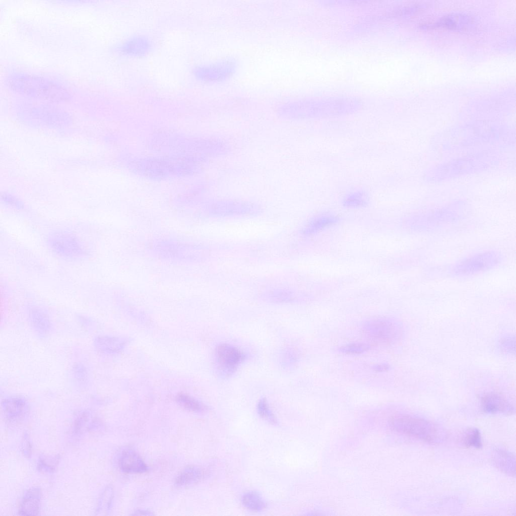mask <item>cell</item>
Instances as JSON below:
<instances>
[{
	"label": "cell",
	"instance_id": "6da1fadb",
	"mask_svg": "<svg viewBox=\"0 0 516 516\" xmlns=\"http://www.w3.org/2000/svg\"><path fill=\"white\" fill-rule=\"evenodd\" d=\"M8 87L21 95L52 100H62L69 92L61 84L40 76L26 73L11 75L7 80Z\"/></svg>",
	"mask_w": 516,
	"mask_h": 516
},
{
	"label": "cell",
	"instance_id": "7a4b0ae2",
	"mask_svg": "<svg viewBox=\"0 0 516 516\" xmlns=\"http://www.w3.org/2000/svg\"><path fill=\"white\" fill-rule=\"evenodd\" d=\"M500 253L494 251L478 252L459 260L449 270L455 277H467L487 271L498 266L502 261Z\"/></svg>",
	"mask_w": 516,
	"mask_h": 516
},
{
	"label": "cell",
	"instance_id": "3957f363",
	"mask_svg": "<svg viewBox=\"0 0 516 516\" xmlns=\"http://www.w3.org/2000/svg\"><path fill=\"white\" fill-rule=\"evenodd\" d=\"M390 424L398 432L427 442H433L438 436V428L425 419L409 416H398L390 419Z\"/></svg>",
	"mask_w": 516,
	"mask_h": 516
},
{
	"label": "cell",
	"instance_id": "277c9868",
	"mask_svg": "<svg viewBox=\"0 0 516 516\" xmlns=\"http://www.w3.org/2000/svg\"><path fill=\"white\" fill-rule=\"evenodd\" d=\"M49 248L57 255L68 260H77L87 254L82 242L76 235L63 230L49 233L46 238Z\"/></svg>",
	"mask_w": 516,
	"mask_h": 516
},
{
	"label": "cell",
	"instance_id": "5b68a950",
	"mask_svg": "<svg viewBox=\"0 0 516 516\" xmlns=\"http://www.w3.org/2000/svg\"><path fill=\"white\" fill-rule=\"evenodd\" d=\"M237 68V63L235 59L224 58L214 62L198 66L193 69L192 74L200 82H221L232 77Z\"/></svg>",
	"mask_w": 516,
	"mask_h": 516
},
{
	"label": "cell",
	"instance_id": "8992f818",
	"mask_svg": "<svg viewBox=\"0 0 516 516\" xmlns=\"http://www.w3.org/2000/svg\"><path fill=\"white\" fill-rule=\"evenodd\" d=\"M215 354L219 365L228 373L233 372L245 358L241 350L226 343L217 346Z\"/></svg>",
	"mask_w": 516,
	"mask_h": 516
},
{
	"label": "cell",
	"instance_id": "52a82bcc",
	"mask_svg": "<svg viewBox=\"0 0 516 516\" xmlns=\"http://www.w3.org/2000/svg\"><path fill=\"white\" fill-rule=\"evenodd\" d=\"M365 333L374 341L391 342L396 337L397 329L391 320L376 319L365 325Z\"/></svg>",
	"mask_w": 516,
	"mask_h": 516
},
{
	"label": "cell",
	"instance_id": "ba28073f",
	"mask_svg": "<svg viewBox=\"0 0 516 516\" xmlns=\"http://www.w3.org/2000/svg\"><path fill=\"white\" fill-rule=\"evenodd\" d=\"M151 40L143 35H136L128 38L117 48L121 54L130 57H140L148 54L151 50Z\"/></svg>",
	"mask_w": 516,
	"mask_h": 516
},
{
	"label": "cell",
	"instance_id": "9c48e42d",
	"mask_svg": "<svg viewBox=\"0 0 516 516\" xmlns=\"http://www.w3.org/2000/svg\"><path fill=\"white\" fill-rule=\"evenodd\" d=\"M119 466L123 472L128 474L142 473L148 470V466L143 460L132 449L122 452L119 458Z\"/></svg>",
	"mask_w": 516,
	"mask_h": 516
},
{
	"label": "cell",
	"instance_id": "30bf717a",
	"mask_svg": "<svg viewBox=\"0 0 516 516\" xmlns=\"http://www.w3.org/2000/svg\"><path fill=\"white\" fill-rule=\"evenodd\" d=\"M483 410L488 413H510L513 411L511 405L503 397L495 394H489L481 400Z\"/></svg>",
	"mask_w": 516,
	"mask_h": 516
},
{
	"label": "cell",
	"instance_id": "8fae6325",
	"mask_svg": "<svg viewBox=\"0 0 516 516\" xmlns=\"http://www.w3.org/2000/svg\"><path fill=\"white\" fill-rule=\"evenodd\" d=\"M339 218L332 214L325 213L318 215L310 219L302 229V233L310 235L337 223Z\"/></svg>",
	"mask_w": 516,
	"mask_h": 516
},
{
	"label": "cell",
	"instance_id": "7c38bea8",
	"mask_svg": "<svg viewBox=\"0 0 516 516\" xmlns=\"http://www.w3.org/2000/svg\"><path fill=\"white\" fill-rule=\"evenodd\" d=\"M40 491L38 488H32L26 493L19 509L21 515H36L39 511Z\"/></svg>",
	"mask_w": 516,
	"mask_h": 516
},
{
	"label": "cell",
	"instance_id": "4fadbf2b",
	"mask_svg": "<svg viewBox=\"0 0 516 516\" xmlns=\"http://www.w3.org/2000/svg\"><path fill=\"white\" fill-rule=\"evenodd\" d=\"M29 317L32 327L39 333L45 334L50 329L49 317L42 309L36 307L30 308Z\"/></svg>",
	"mask_w": 516,
	"mask_h": 516
},
{
	"label": "cell",
	"instance_id": "5bb4252c",
	"mask_svg": "<svg viewBox=\"0 0 516 516\" xmlns=\"http://www.w3.org/2000/svg\"><path fill=\"white\" fill-rule=\"evenodd\" d=\"M204 473V471L199 467H187L177 477L175 484L178 486H186L197 483L203 478Z\"/></svg>",
	"mask_w": 516,
	"mask_h": 516
},
{
	"label": "cell",
	"instance_id": "9a60e30c",
	"mask_svg": "<svg viewBox=\"0 0 516 516\" xmlns=\"http://www.w3.org/2000/svg\"><path fill=\"white\" fill-rule=\"evenodd\" d=\"M3 410L8 418H17L24 413L26 409L25 401L19 397H10L2 403Z\"/></svg>",
	"mask_w": 516,
	"mask_h": 516
},
{
	"label": "cell",
	"instance_id": "2e32d148",
	"mask_svg": "<svg viewBox=\"0 0 516 516\" xmlns=\"http://www.w3.org/2000/svg\"><path fill=\"white\" fill-rule=\"evenodd\" d=\"M494 460L500 470L507 474L514 475L515 459L510 453L501 449L496 450Z\"/></svg>",
	"mask_w": 516,
	"mask_h": 516
},
{
	"label": "cell",
	"instance_id": "e0dca14e",
	"mask_svg": "<svg viewBox=\"0 0 516 516\" xmlns=\"http://www.w3.org/2000/svg\"><path fill=\"white\" fill-rule=\"evenodd\" d=\"M369 197L367 193L363 190H355L346 194L342 200L344 207L349 208H357L365 206L368 203Z\"/></svg>",
	"mask_w": 516,
	"mask_h": 516
},
{
	"label": "cell",
	"instance_id": "ac0fdd59",
	"mask_svg": "<svg viewBox=\"0 0 516 516\" xmlns=\"http://www.w3.org/2000/svg\"><path fill=\"white\" fill-rule=\"evenodd\" d=\"M243 505L253 511H260L266 507V503L261 496L256 492L249 491L245 493L242 498Z\"/></svg>",
	"mask_w": 516,
	"mask_h": 516
},
{
	"label": "cell",
	"instance_id": "d6986e66",
	"mask_svg": "<svg viewBox=\"0 0 516 516\" xmlns=\"http://www.w3.org/2000/svg\"><path fill=\"white\" fill-rule=\"evenodd\" d=\"M177 402L185 409L194 412H199L204 409L203 405L192 397L179 394L176 397Z\"/></svg>",
	"mask_w": 516,
	"mask_h": 516
},
{
	"label": "cell",
	"instance_id": "ffe728a7",
	"mask_svg": "<svg viewBox=\"0 0 516 516\" xmlns=\"http://www.w3.org/2000/svg\"><path fill=\"white\" fill-rule=\"evenodd\" d=\"M463 443L467 447H481L482 443L480 431L476 428L467 430L464 436Z\"/></svg>",
	"mask_w": 516,
	"mask_h": 516
},
{
	"label": "cell",
	"instance_id": "44dd1931",
	"mask_svg": "<svg viewBox=\"0 0 516 516\" xmlns=\"http://www.w3.org/2000/svg\"><path fill=\"white\" fill-rule=\"evenodd\" d=\"M257 410L260 416L270 423L275 424L277 423V419L275 415L270 409L267 400L265 398L259 400Z\"/></svg>",
	"mask_w": 516,
	"mask_h": 516
},
{
	"label": "cell",
	"instance_id": "7402d4cb",
	"mask_svg": "<svg viewBox=\"0 0 516 516\" xmlns=\"http://www.w3.org/2000/svg\"><path fill=\"white\" fill-rule=\"evenodd\" d=\"M370 346L369 344L365 343H351L344 345L340 348L341 352L350 354H361L368 351Z\"/></svg>",
	"mask_w": 516,
	"mask_h": 516
},
{
	"label": "cell",
	"instance_id": "603a6c76",
	"mask_svg": "<svg viewBox=\"0 0 516 516\" xmlns=\"http://www.w3.org/2000/svg\"><path fill=\"white\" fill-rule=\"evenodd\" d=\"M390 366L386 364H380L374 365L373 367V370L377 372H382L388 370Z\"/></svg>",
	"mask_w": 516,
	"mask_h": 516
}]
</instances>
